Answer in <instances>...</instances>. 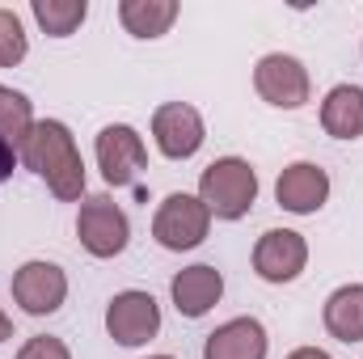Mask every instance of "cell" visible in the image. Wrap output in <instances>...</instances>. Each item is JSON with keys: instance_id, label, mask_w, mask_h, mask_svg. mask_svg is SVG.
<instances>
[{"instance_id": "1", "label": "cell", "mask_w": 363, "mask_h": 359, "mask_svg": "<svg viewBox=\"0 0 363 359\" xmlns=\"http://www.w3.org/2000/svg\"><path fill=\"white\" fill-rule=\"evenodd\" d=\"M17 157L26 161V170H34L47 182V190L60 203H77L85 194V161L81 148L68 131V123L60 118H38L26 136V144L17 148Z\"/></svg>"}, {"instance_id": "2", "label": "cell", "mask_w": 363, "mask_h": 359, "mask_svg": "<svg viewBox=\"0 0 363 359\" xmlns=\"http://www.w3.org/2000/svg\"><path fill=\"white\" fill-rule=\"evenodd\" d=\"M199 199L211 220H241L258 203V174L245 157H220L199 174Z\"/></svg>"}, {"instance_id": "3", "label": "cell", "mask_w": 363, "mask_h": 359, "mask_svg": "<svg viewBox=\"0 0 363 359\" xmlns=\"http://www.w3.org/2000/svg\"><path fill=\"white\" fill-rule=\"evenodd\" d=\"M207 228H211V211L203 207L199 194H186V190H174L161 199L157 216H152V237L161 250H194L207 241Z\"/></svg>"}, {"instance_id": "4", "label": "cell", "mask_w": 363, "mask_h": 359, "mask_svg": "<svg viewBox=\"0 0 363 359\" xmlns=\"http://www.w3.org/2000/svg\"><path fill=\"white\" fill-rule=\"evenodd\" d=\"M77 237L93 258H118L131 241V220L110 194H89L77 211Z\"/></svg>"}, {"instance_id": "5", "label": "cell", "mask_w": 363, "mask_h": 359, "mask_svg": "<svg viewBox=\"0 0 363 359\" xmlns=\"http://www.w3.org/2000/svg\"><path fill=\"white\" fill-rule=\"evenodd\" d=\"M106 334L118 347H144L161 334V304L152 292L127 287L106 304Z\"/></svg>"}, {"instance_id": "6", "label": "cell", "mask_w": 363, "mask_h": 359, "mask_svg": "<svg viewBox=\"0 0 363 359\" xmlns=\"http://www.w3.org/2000/svg\"><path fill=\"white\" fill-rule=\"evenodd\" d=\"M93 153H97V170L110 186H131V182L144 174L148 165V148H144V136L131 127V123H110L97 131L93 140Z\"/></svg>"}, {"instance_id": "7", "label": "cell", "mask_w": 363, "mask_h": 359, "mask_svg": "<svg viewBox=\"0 0 363 359\" xmlns=\"http://www.w3.org/2000/svg\"><path fill=\"white\" fill-rule=\"evenodd\" d=\"M9 287H13V300L21 304V313H30V317H51L68 300V275L60 263H47V258L21 263L13 270Z\"/></svg>"}, {"instance_id": "8", "label": "cell", "mask_w": 363, "mask_h": 359, "mask_svg": "<svg viewBox=\"0 0 363 359\" xmlns=\"http://www.w3.org/2000/svg\"><path fill=\"white\" fill-rule=\"evenodd\" d=\"M254 89H258V97H262L267 106H274V110H300V106L308 101V93H313V81H308V68H304L296 55L271 51V55H262L258 68H254Z\"/></svg>"}, {"instance_id": "9", "label": "cell", "mask_w": 363, "mask_h": 359, "mask_svg": "<svg viewBox=\"0 0 363 359\" xmlns=\"http://www.w3.org/2000/svg\"><path fill=\"white\" fill-rule=\"evenodd\" d=\"M152 140H157V153L169 157V161H190L207 131H203V114L190 106V101H165L152 110Z\"/></svg>"}, {"instance_id": "10", "label": "cell", "mask_w": 363, "mask_h": 359, "mask_svg": "<svg viewBox=\"0 0 363 359\" xmlns=\"http://www.w3.org/2000/svg\"><path fill=\"white\" fill-rule=\"evenodd\" d=\"M308 267V241L296 228H271L254 245V270L267 283H291Z\"/></svg>"}, {"instance_id": "11", "label": "cell", "mask_w": 363, "mask_h": 359, "mask_svg": "<svg viewBox=\"0 0 363 359\" xmlns=\"http://www.w3.org/2000/svg\"><path fill=\"white\" fill-rule=\"evenodd\" d=\"M274 199L291 216H317L330 199V174L313 161H291L274 182Z\"/></svg>"}, {"instance_id": "12", "label": "cell", "mask_w": 363, "mask_h": 359, "mask_svg": "<svg viewBox=\"0 0 363 359\" xmlns=\"http://www.w3.org/2000/svg\"><path fill=\"white\" fill-rule=\"evenodd\" d=\"M271 338L258 317H233L216 326L203 343V359H267Z\"/></svg>"}, {"instance_id": "13", "label": "cell", "mask_w": 363, "mask_h": 359, "mask_svg": "<svg viewBox=\"0 0 363 359\" xmlns=\"http://www.w3.org/2000/svg\"><path fill=\"white\" fill-rule=\"evenodd\" d=\"M169 296H174V304H178L182 317L199 321V317H207V313L220 304V296H224V275L216 267H207V263H194V267H186V270L174 275Z\"/></svg>"}, {"instance_id": "14", "label": "cell", "mask_w": 363, "mask_h": 359, "mask_svg": "<svg viewBox=\"0 0 363 359\" xmlns=\"http://www.w3.org/2000/svg\"><path fill=\"white\" fill-rule=\"evenodd\" d=\"M321 127L334 140H359L363 136V89L359 85H334L321 101Z\"/></svg>"}, {"instance_id": "15", "label": "cell", "mask_w": 363, "mask_h": 359, "mask_svg": "<svg viewBox=\"0 0 363 359\" xmlns=\"http://www.w3.org/2000/svg\"><path fill=\"white\" fill-rule=\"evenodd\" d=\"M178 0H118V21L131 38H161L178 21Z\"/></svg>"}, {"instance_id": "16", "label": "cell", "mask_w": 363, "mask_h": 359, "mask_svg": "<svg viewBox=\"0 0 363 359\" xmlns=\"http://www.w3.org/2000/svg\"><path fill=\"white\" fill-rule=\"evenodd\" d=\"M321 321L338 343H363V283H342L338 292H330Z\"/></svg>"}, {"instance_id": "17", "label": "cell", "mask_w": 363, "mask_h": 359, "mask_svg": "<svg viewBox=\"0 0 363 359\" xmlns=\"http://www.w3.org/2000/svg\"><path fill=\"white\" fill-rule=\"evenodd\" d=\"M30 17L38 21L43 34L51 38H68L85 26L89 17V4L85 0H30Z\"/></svg>"}, {"instance_id": "18", "label": "cell", "mask_w": 363, "mask_h": 359, "mask_svg": "<svg viewBox=\"0 0 363 359\" xmlns=\"http://www.w3.org/2000/svg\"><path fill=\"white\" fill-rule=\"evenodd\" d=\"M34 123H38V118H34V106H30V97H26L21 89H9V85H0V136H4L13 148H21Z\"/></svg>"}, {"instance_id": "19", "label": "cell", "mask_w": 363, "mask_h": 359, "mask_svg": "<svg viewBox=\"0 0 363 359\" xmlns=\"http://www.w3.org/2000/svg\"><path fill=\"white\" fill-rule=\"evenodd\" d=\"M30 51V38H26V26L13 9H0V68H17Z\"/></svg>"}, {"instance_id": "20", "label": "cell", "mask_w": 363, "mask_h": 359, "mask_svg": "<svg viewBox=\"0 0 363 359\" xmlns=\"http://www.w3.org/2000/svg\"><path fill=\"white\" fill-rule=\"evenodd\" d=\"M17 359H72V351H68V343L55 338V334H34V338L21 343Z\"/></svg>"}, {"instance_id": "21", "label": "cell", "mask_w": 363, "mask_h": 359, "mask_svg": "<svg viewBox=\"0 0 363 359\" xmlns=\"http://www.w3.org/2000/svg\"><path fill=\"white\" fill-rule=\"evenodd\" d=\"M13 170H17V148L0 136V182H9L13 178Z\"/></svg>"}, {"instance_id": "22", "label": "cell", "mask_w": 363, "mask_h": 359, "mask_svg": "<svg viewBox=\"0 0 363 359\" xmlns=\"http://www.w3.org/2000/svg\"><path fill=\"white\" fill-rule=\"evenodd\" d=\"M287 359H334V355H330V351H321V347H296Z\"/></svg>"}, {"instance_id": "23", "label": "cell", "mask_w": 363, "mask_h": 359, "mask_svg": "<svg viewBox=\"0 0 363 359\" xmlns=\"http://www.w3.org/2000/svg\"><path fill=\"white\" fill-rule=\"evenodd\" d=\"M13 338V321H9V313L0 309V343H9Z\"/></svg>"}, {"instance_id": "24", "label": "cell", "mask_w": 363, "mask_h": 359, "mask_svg": "<svg viewBox=\"0 0 363 359\" xmlns=\"http://www.w3.org/2000/svg\"><path fill=\"white\" fill-rule=\"evenodd\" d=\"M148 359H174V355H148Z\"/></svg>"}]
</instances>
